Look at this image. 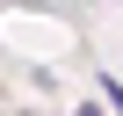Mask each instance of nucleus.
Listing matches in <instances>:
<instances>
[{
  "label": "nucleus",
  "mask_w": 123,
  "mask_h": 116,
  "mask_svg": "<svg viewBox=\"0 0 123 116\" xmlns=\"http://www.w3.org/2000/svg\"><path fill=\"white\" fill-rule=\"evenodd\" d=\"M109 102H116V116H123V87H116V80H109Z\"/></svg>",
  "instance_id": "f257e3e1"
}]
</instances>
